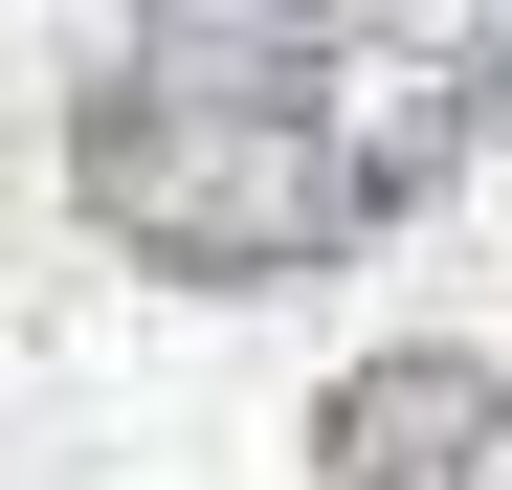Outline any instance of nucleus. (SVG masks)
Wrapping results in <instances>:
<instances>
[{"label": "nucleus", "mask_w": 512, "mask_h": 490, "mask_svg": "<svg viewBox=\"0 0 512 490\" xmlns=\"http://www.w3.org/2000/svg\"><path fill=\"white\" fill-rule=\"evenodd\" d=\"M512 112V23L468 45H357V23H134L67 112V201L179 290H290Z\"/></svg>", "instance_id": "obj_1"}, {"label": "nucleus", "mask_w": 512, "mask_h": 490, "mask_svg": "<svg viewBox=\"0 0 512 490\" xmlns=\"http://www.w3.org/2000/svg\"><path fill=\"white\" fill-rule=\"evenodd\" d=\"M490 446H512V379L446 357V335H423V357H357V379L312 401V468L334 490H468Z\"/></svg>", "instance_id": "obj_2"}]
</instances>
